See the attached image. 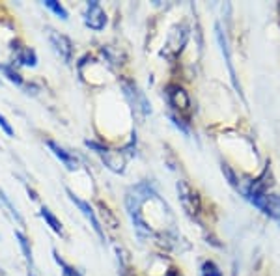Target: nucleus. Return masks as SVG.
I'll use <instances>...</instances> for the list:
<instances>
[{"label": "nucleus", "instance_id": "obj_1", "mask_svg": "<svg viewBox=\"0 0 280 276\" xmlns=\"http://www.w3.org/2000/svg\"><path fill=\"white\" fill-rule=\"evenodd\" d=\"M189 39V27L187 24H178L176 28H172V32L168 34V39L165 41V47L161 51V56L165 60H174L181 55V51L185 49Z\"/></svg>", "mask_w": 280, "mask_h": 276}, {"label": "nucleus", "instance_id": "obj_2", "mask_svg": "<svg viewBox=\"0 0 280 276\" xmlns=\"http://www.w3.org/2000/svg\"><path fill=\"white\" fill-rule=\"evenodd\" d=\"M120 84H122V90H124V95L127 97V101H129V105L133 107V109L136 110V112L142 116V118H146V116H150L151 114V107L150 103H148V99H146L144 92H140V88L136 86L133 81H127V79H122L120 81Z\"/></svg>", "mask_w": 280, "mask_h": 276}, {"label": "nucleus", "instance_id": "obj_3", "mask_svg": "<svg viewBox=\"0 0 280 276\" xmlns=\"http://www.w3.org/2000/svg\"><path fill=\"white\" fill-rule=\"evenodd\" d=\"M176 189H178V198L179 202H181V207L185 209V213H187L189 217H198L200 209H202V202H200L198 192H196L185 179L178 181Z\"/></svg>", "mask_w": 280, "mask_h": 276}, {"label": "nucleus", "instance_id": "obj_4", "mask_svg": "<svg viewBox=\"0 0 280 276\" xmlns=\"http://www.w3.org/2000/svg\"><path fill=\"white\" fill-rule=\"evenodd\" d=\"M84 24L88 28H92L96 32H101L107 27V13L101 8V4L97 0H90L86 4V11H84Z\"/></svg>", "mask_w": 280, "mask_h": 276}, {"label": "nucleus", "instance_id": "obj_5", "mask_svg": "<svg viewBox=\"0 0 280 276\" xmlns=\"http://www.w3.org/2000/svg\"><path fill=\"white\" fill-rule=\"evenodd\" d=\"M167 99L170 107L174 110H178L179 114H191V99H189L187 92L178 84H170L167 86Z\"/></svg>", "mask_w": 280, "mask_h": 276}, {"label": "nucleus", "instance_id": "obj_6", "mask_svg": "<svg viewBox=\"0 0 280 276\" xmlns=\"http://www.w3.org/2000/svg\"><path fill=\"white\" fill-rule=\"evenodd\" d=\"M49 41L53 45L54 53L60 56V58L64 60L65 64H69L71 58H73V43H71V39L64 34L56 32V30H49Z\"/></svg>", "mask_w": 280, "mask_h": 276}, {"label": "nucleus", "instance_id": "obj_7", "mask_svg": "<svg viewBox=\"0 0 280 276\" xmlns=\"http://www.w3.org/2000/svg\"><path fill=\"white\" fill-rule=\"evenodd\" d=\"M65 192H67V196H69V200L73 202V204H75L79 209H81L82 215H84V217L90 220V224H92V228H94V232L99 235V239H101V241H105V232H103V228H101V222L97 220L96 213H94V209L90 207V204H88V202H84V200H81L79 196L73 194V190H71V189H65Z\"/></svg>", "mask_w": 280, "mask_h": 276}, {"label": "nucleus", "instance_id": "obj_8", "mask_svg": "<svg viewBox=\"0 0 280 276\" xmlns=\"http://www.w3.org/2000/svg\"><path fill=\"white\" fill-rule=\"evenodd\" d=\"M215 36H217V41H219V45H221V51H222V55H224V60H226L228 71H230V79H232L234 86H236V90L239 92V95H243V93H241V84H239V81H237V73H236V69H234L232 55H230V47H228L226 36H224V32H222V28H221V24H219V22L215 24Z\"/></svg>", "mask_w": 280, "mask_h": 276}, {"label": "nucleus", "instance_id": "obj_9", "mask_svg": "<svg viewBox=\"0 0 280 276\" xmlns=\"http://www.w3.org/2000/svg\"><path fill=\"white\" fill-rule=\"evenodd\" d=\"M103 163L108 170H112L114 173H124L125 172V163H127V155L125 152H114V149H108L105 155H101Z\"/></svg>", "mask_w": 280, "mask_h": 276}, {"label": "nucleus", "instance_id": "obj_10", "mask_svg": "<svg viewBox=\"0 0 280 276\" xmlns=\"http://www.w3.org/2000/svg\"><path fill=\"white\" fill-rule=\"evenodd\" d=\"M47 146H49V149L53 152L54 157L58 159L60 163L64 164L67 170H75V168H77V159L73 157L69 152H65L64 147L58 146V144H56V142H53V140H47Z\"/></svg>", "mask_w": 280, "mask_h": 276}, {"label": "nucleus", "instance_id": "obj_11", "mask_svg": "<svg viewBox=\"0 0 280 276\" xmlns=\"http://www.w3.org/2000/svg\"><path fill=\"white\" fill-rule=\"evenodd\" d=\"M17 62L21 65H27V67H36L38 65V55L36 51L30 49V47H17Z\"/></svg>", "mask_w": 280, "mask_h": 276}, {"label": "nucleus", "instance_id": "obj_12", "mask_svg": "<svg viewBox=\"0 0 280 276\" xmlns=\"http://www.w3.org/2000/svg\"><path fill=\"white\" fill-rule=\"evenodd\" d=\"M39 215H41V218H43V220L47 222V226L51 228V230H53L54 233H58V235L65 237V232H64V226H62V222H60L58 218L54 217L53 211H51L49 207H41Z\"/></svg>", "mask_w": 280, "mask_h": 276}, {"label": "nucleus", "instance_id": "obj_13", "mask_svg": "<svg viewBox=\"0 0 280 276\" xmlns=\"http://www.w3.org/2000/svg\"><path fill=\"white\" fill-rule=\"evenodd\" d=\"M0 207H2V209H6V213H8V215H10V217L13 218L17 224H19V226H25V218L21 217V213L17 211V207L11 204L10 198H8V196L2 192V190H0Z\"/></svg>", "mask_w": 280, "mask_h": 276}, {"label": "nucleus", "instance_id": "obj_14", "mask_svg": "<svg viewBox=\"0 0 280 276\" xmlns=\"http://www.w3.org/2000/svg\"><path fill=\"white\" fill-rule=\"evenodd\" d=\"M15 239L19 241V246H21L22 254H25V260L28 261V265L34 267V258H32V248H30V241L25 237V233L15 232Z\"/></svg>", "mask_w": 280, "mask_h": 276}, {"label": "nucleus", "instance_id": "obj_15", "mask_svg": "<svg viewBox=\"0 0 280 276\" xmlns=\"http://www.w3.org/2000/svg\"><path fill=\"white\" fill-rule=\"evenodd\" d=\"M99 209H101V215H103V220H105V226H107L110 232H116V230H118V220H116V217H114L112 213H110V209H108L107 206H103V204H99Z\"/></svg>", "mask_w": 280, "mask_h": 276}, {"label": "nucleus", "instance_id": "obj_16", "mask_svg": "<svg viewBox=\"0 0 280 276\" xmlns=\"http://www.w3.org/2000/svg\"><path fill=\"white\" fill-rule=\"evenodd\" d=\"M43 6L53 11L54 15H58L62 21H67V10H65V8L60 4V2H56V0H45Z\"/></svg>", "mask_w": 280, "mask_h": 276}, {"label": "nucleus", "instance_id": "obj_17", "mask_svg": "<svg viewBox=\"0 0 280 276\" xmlns=\"http://www.w3.org/2000/svg\"><path fill=\"white\" fill-rule=\"evenodd\" d=\"M0 71H2V73H4V75L8 77L11 82H13V84H17V86H22V77L19 75V73H17V71L11 67V65L0 64Z\"/></svg>", "mask_w": 280, "mask_h": 276}, {"label": "nucleus", "instance_id": "obj_18", "mask_svg": "<svg viewBox=\"0 0 280 276\" xmlns=\"http://www.w3.org/2000/svg\"><path fill=\"white\" fill-rule=\"evenodd\" d=\"M53 254H54V260H56V263L62 267V276H81V272L77 271V269H73L71 265H67V263H65V261L62 260L58 254H56V250H53Z\"/></svg>", "mask_w": 280, "mask_h": 276}, {"label": "nucleus", "instance_id": "obj_19", "mask_svg": "<svg viewBox=\"0 0 280 276\" xmlns=\"http://www.w3.org/2000/svg\"><path fill=\"white\" fill-rule=\"evenodd\" d=\"M202 276H222V272L219 271V267L213 261H204L202 263Z\"/></svg>", "mask_w": 280, "mask_h": 276}, {"label": "nucleus", "instance_id": "obj_20", "mask_svg": "<svg viewBox=\"0 0 280 276\" xmlns=\"http://www.w3.org/2000/svg\"><path fill=\"white\" fill-rule=\"evenodd\" d=\"M222 172H224V175L228 178V181H230V185H232L234 189L239 190V181H237L236 173L232 172V168L228 166V164H222Z\"/></svg>", "mask_w": 280, "mask_h": 276}, {"label": "nucleus", "instance_id": "obj_21", "mask_svg": "<svg viewBox=\"0 0 280 276\" xmlns=\"http://www.w3.org/2000/svg\"><path fill=\"white\" fill-rule=\"evenodd\" d=\"M0 127H2V131H4L8 136H13V127H11L10 121H8V119L2 116V114H0Z\"/></svg>", "mask_w": 280, "mask_h": 276}, {"label": "nucleus", "instance_id": "obj_22", "mask_svg": "<svg viewBox=\"0 0 280 276\" xmlns=\"http://www.w3.org/2000/svg\"><path fill=\"white\" fill-rule=\"evenodd\" d=\"M167 276H179V274H178V272H176V271H170V272H168Z\"/></svg>", "mask_w": 280, "mask_h": 276}, {"label": "nucleus", "instance_id": "obj_23", "mask_svg": "<svg viewBox=\"0 0 280 276\" xmlns=\"http://www.w3.org/2000/svg\"><path fill=\"white\" fill-rule=\"evenodd\" d=\"M0 276H6V272H4V271H2V269H0Z\"/></svg>", "mask_w": 280, "mask_h": 276}, {"label": "nucleus", "instance_id": "obj_24", "mask_svg": "<svg viewBox=\"0 0 280 276\" xmlns=\"http://www.w3.org/2000/svg\"><path fill=\"white\" fill-rule=\"evenodd\" d=\"M28 276H34V274H28Z\"/></svg>", "mask_w": 280, "mask_h": 276}]
</instances>
